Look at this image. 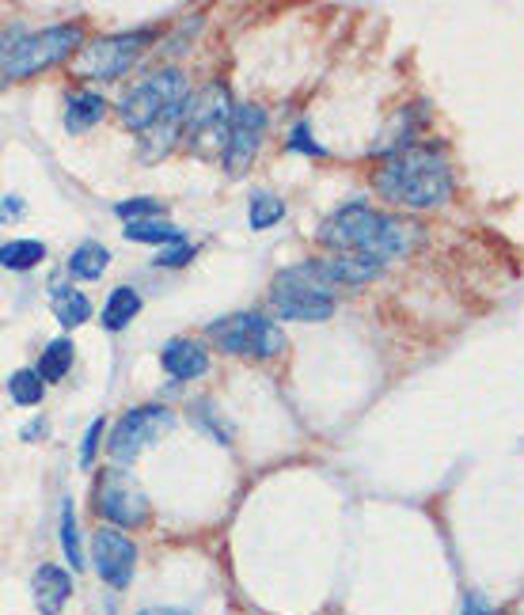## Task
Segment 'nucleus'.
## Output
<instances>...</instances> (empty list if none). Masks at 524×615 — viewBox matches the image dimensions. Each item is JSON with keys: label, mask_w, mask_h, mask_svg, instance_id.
<instances>
[{"label": "nucleus", "mask_w": 524, "mask_h": 615, "mask_svg": "<svg viewBox=\"0 0 524 615\" xmlns=\"http://www.w3.org/2000/svg\"><path fill=\"white\" fill-rule=\"evenodd\" d=\"M0 217H4V225L20 220V217H23V201L16 198V195H4V214H0Z\"/></svg>", "instance_id": "nucleus-30"}, {"label": "nucleus", "mask_w": 524, "mask_h": 615, "mask_svg": "<svg viewBox=\"0 0 524 615\" xmlns=\"http://www.w3.org/2000/svg\"><path fill=\"white\" fill-rule=\"evenodd\" d=\"M187 99H190L187 77H182L179 69H164L126 91L122 103H118V118H122V126H130V130L149 133L164 115H171V110L182 107Z\"/></svg>", "instance_id": "nucleus-6"}, {"label": "nucleus", "mask_w": 524, "mask_h": 615, "mask_svg": "<svg viewBox=\"0 0 524 615\" xmlns=\"http://www.w3.org/2000/svg\"><path fill=\"white\" fill-rule=\"evenodd\" d=\"M115 214L126 220V225H134V220H152L164 214V206L156 198H130V201H118Z\"/></svg>", "instance_id": "nucleus-26"}, {"label": "nucleus", "mask_w": 524, "mask_h": 615, "mask_svg": "<svg viewBox=\"0 0 524 615\" xmlns=\"http://www.w3.org/2000/svg\"><path fill=\"white\" fill-rule=\"evenodd\" d=\"M175 426V415L168 407H137L130 415H122L115 429H110V460L115 464H134L141 456V448H149L156 437H164Z\"/></svg>", "instance_id": "nucleus-9"}, {"label": "nucleus", "mask_w": 524, "mask_h": 615, "mask_svg": "<svg viewBox=\"0 0 524 615\" xmlns=\"http://www.w3.org/2000/svg\"><path fill=\"white\" fill-rule=\"evenodd\" d=\"M39 434H46V421H34V426H27V429H23V437H27V440L39 437Z\"/></svg>", "instance_id": "nucleus-33"}, {"label": "nucleus", "mask_w": 524, "mask_h": 615, "mask_svg": "<svg viewBox=\"0 0 524 615\" xmlns=\"http://www.w3.org/2000/svg\"><path fill=\"white\" fill-rule=\"evenodd\" d=\"M61 550H66L72 574L85 571V547H80V532H77V513H72V502H61Z\"/></svg>", "instance_id": "nucleus-24"}, {"label": "nucleus", "mask_w": 524, "mask_h": 615, "mask_svg": "<svg viewBox=\"0 0 524 615\" xmlns=\"http://www.w3.org/2000/svg\"><path fill=\"white\" fill-rule=\"evenodd\" d=\"M376 195L403 209H437L453 198V168L437 149H399L373 176Z\"/></svg>", "instance_id": "nucleus-2"}, {"label": "nucleus", "mask_w": 524, "mask_h": 615, "mask_svg": "<svg viewBox=\"0 0 524 615\" xmlns=\"http://www.w3.org/2000/svg\"><path fill=\"white\" fill-rule=\"evenodd\" d=\"M46 259V244L39 240H12L0 247V262H4V270H34Z\"/></svg>", "instance_id": "nucleus-22"}, {"label": "nucleus", "mask_w": 524, "mask_h": 615, "mask_svg": "<svg viewBox=\"0 0 524 615\" xmlns=\"http://www.w3.org/2000/svg\"><path fill=\"white\" fill-rule=\"evenodd\" d=\"M233 96H228L225 85H209L201 88L198 96H190V110H187V126H182V137L198 156H220L225 160L228 149V133H233Z\"/></svg>", "instance_id": "nucleus-5"}, {"label": "nucleus", "mask_w": 524, "mask_h": 615, "mask_svg": "<svg viewBox=\"0 0 524 615\" xmlns=\"http://www.w3.org/2000/svg\"><path fill=\"white\" fill-rule=\"evenodd\" d=\"M126 240L134 244H156V247H175V244H187V236H182V228L168 225V220H134V225H126Z\"/></svg>", "instance_id": "nucleus-19"}, {"label": "nucleus", "mask_w": 524, "mask_h": 615, "mask_svg": "<svg viewBox=\"0 0 524 615\" xmlns=\"http://www.w3.org/2000/svg\"><path fill=\"white\" fill-rule=\"evenodd\" d=\"M149 42H152V31H126V34H107V39L88 42L85 50L72 58V77H80V80L122 77Z\"/></svg>", "instance_id": "nucleus-8"}, {"label": "nucleus", "mask_w": 524, "mask_h": 615, "mask_svg": "<svg viewBox=\"0 0 524 615\" xmlns=\"http://www.w3.org/2000/svg\"><path fill=\"white\" fill-rule=\"evenodd\" d=\"M107 266H110V251L103 244L88 240L69 255L66 270H69V278H77V281H99L107 274Z\"/></svg>", "instance_id": "nucleus-17"}, {"label": "nucleus", "mask_w": 524, "mask_h": 615, "mask_svg": "<svg viewBox=\"0 0 524 615\" xmlns=\"http://www.w3.org/2000/svg\"><path fill=\"white\" fill-rule=\"evenodd\" d=\"M190 259H195V247L190 244H175V247H164L160 251V259H156V266H187Z\"/></svg>", "instance_id": "nucleus-28"}, {"label": "nucleus", "mask_w": 524, "mask_h": 615, "mask_svg": "<svg viewBox=\"0 0 524 615\" xmlns=\"http://www.w3.org/2000/svg\"><path fill=\"white\" fill-rule=\"evenodd\" d=\"M289 149H293V152H308V156H324V149H319L316 141H308V126H305V122L293 126V133H289Z\"/></svg>", "instance_id": "nucleus-29"}, {"label": "nucleus", "mask_w": 524, "mask_h": 615, "mask_svg": "<svg viewBox=\"0 0 524 615\" xmlns=\"http://www.w3.org/2000/svg\"><path fill=\"white\" fill-rule=\"evenodd\" d=\"M8 396H12L16 407H39L46 396V380L34 369H20L8 376Z\"/></svg>", "instance_id": "nucleus-23"}, {"label": "nucleus", "mask_w": 524, "mask_h": 615, "mask_svg": "<svg viewBox=\"0 0 524 615\" xmlns=\"http://www.w3.org/2000/svg\"><path fill=\"white\" fill-rule=\"evenodd\" d=\"M263 133H266V110L259 103L236 107L233 133H228V149H225L228 176H244V171L251 168L255 152H259V145H263Z\"/></svg>", "instance_id": "nucleus-12"}, {"label": "nucleus", "mask_w": 524, "mask_h": 615, "mask_svg": "<svg viewBox=\"0 0 524 615\" xmlns=\"http://www.w3.org/2000/svg\"><path fill=\"white\" fill-rule=\"evenodd\" d=\"M107 99L99 91H72L69 96V110H66V130L69 133H85L96 122H103L107 115Z\"/></svg>", "instance_id": "nucleus-16"}, {"label": "nucleus", "mask_w": 524, "mask_h": 615, "mask_svg": "<svg viewBox=\"0 0 524 615\" xmlns=\"http://www.w3.org/2000/svg\"><path fill=\"white\" fill-rule=\"evenodd\" d=\"M312 266H316V274L330 289L335 286H365V281H373L376 274L384 270V262L369 259V255H330V259H312Z\"/></svg>", "instance_id": "nucleus-13"}, {"label": "nucleus", "mask_w": 524, "mask_h": 615, "mask_svg": "<svg viewBox=\"0 0 524 615\" xmlns=\"http://www.w3.org/2000/svg\"><path fill=\"white\" fill-rule=\"evenodd\" d=\"M137 311H141V292L130 289V286H118L103 305V327L122 330L126 324H134Z\"/></svg>", "instance_id": "nucleus-20"}, {"label": "nucleus", "mask_w": 524, "mask_h": 615, "mask_svg": "<svg viewBox=\"0 0 524 615\" xmlns=\"http://www.w3.org/2000/svg\"><path fill=\"white\" fill-rule=\"evenodd\" d=\"M319 244L330 247L335 255H369L376 262H392L418 244V225L376 214V209L354 201V206L335 209L319 225Z\"/></svg>", "instance_id": "nucleus-1"}, {"label": "nucleus", "mask_w": 524, "mask_h": 615, "mask_svg": "<svg viewBox=\"0 0 524 615\" xmlns=\"http://www.w3.org/2000/svg\"><path fill=\"white\" fill-rule=\"evenodd\" d=\"M209 343L236 357H278L285 350L281 330L255 311H236V316L209 324Z\"/></svg>", "instance_id": "nucleus-7"}, {"label": "nucleus", "mask_w": 524, "mask_h": 615, "mask_svg": "<svg viewBox=\"0 0 524 615\" xmlns=\"http://www.w3.org/2000/svg\"><path fill=\"white\" fill-rule=\"evenodd\" d=\"M72 354H77V350H72L69 338H53V343L42 350V357H39V369H34V373H39L46 384L66 380V373L72 369Z\"/></svg>", "instance_id": "nucleus-21"}, {"label": "nucleus", "mask_w": 524, "mask_h": 615, "mask_svg": "<svg viewBox=\"0 0 524 615\" xmlns=\"http://www.w3.org/2000/svg\"><path fill=\"white\" fill-rule=\"evenodd\" d=\"M91 563L96 574L103 577L110 589H126L134 582V566H137V547L122 528H99L91 536Z\"/></svg>", "instance_id": "nucleus-11"}, {"label": "nucleus", "mask_w": 524, "mask_h": 615, "mask_svg": "<svg viewBox=\"0 0 524 615\" xmlns=\"http://www.w3.org/2000/svg\"><path fill=\"white\" fill-rule=\"evenodd\" d=\"M270 308L274 316L289 319V324H324V319L335 316V289L319 278L316 266L300 262L274 278Z\"/></svg>", "instance_id": "nucleus-4"}, {"label": "nucleus", "mask_w": 524, "mask_h": 615, "mask_svg": "<svg viewBox=\"0 0 524 615\" xmlns=\"http://www.w3.org/2000/svg\"><path fill=\"white\" fill-rule=\"evenodd\" d=\"M281 217H285V201L281 198H274V195H255L251 198V214H247V220H251L255 232L278 225Z\"/></svg>", "instance_id": "nucleus-25"}, {"label": "nucleus", "mask_w": 524, "mask_h": 615, "mask_svg": "<svg viewBox=\"0 0 524 615\" xmlns=\"http://www.w3.org/2000/svg\"><path fill=\"white\" fill-rule=\"evenodd\" d=\"M96 509L110 528H141L149 520V498L126 472H107L96 486Z\"/></svg>", "instance_id": "nucleus-10"}, {"label": "nucleus", "mask_w": 524, "mask_h": 615, "mask_svg": "<svg viewBox=\"0 0 524 615\" xmlns=\"http://www.w3.org/2000/svg\"><path fill=\"white\" fill-rule=\"evenodd\" d=\"M31 596H34V608L42 615H61V608H66L72 596V577L61 566L42 563L31 577Z\"/></svg>", "instance_id": "nucleus-15"}, {"label": "nucleus", "mask_w": 524, "mask_h": 615, "mask_svg": "<svg viewBox=\"0 0 524 615\" xmlns=\"http://www.w3.org/2000/svg\"><path fill=\"white\" fill-rule=\"evenodd\" d=\"M459 615H491V612H486V604L479 601V596H467V604H464V612Z\"/></svg>", "instance_id": "nucleus-31"}, {"label": "nucleus", "mask_w": 524, "mask_h": 615, "mask_svg": "<svg viewBox=\"0 0 524 615\" xmlns=\"http://www.w3.org/2000/svg\"><path fill=\"white\" fill-rule=\"evenodd\" d=\"M99 437H103V418H96L85 434V445H80V467H91L96 460V448H99Z\"/></svg>", "instance_id": "nucleus-27"}, {"label": "nucleus", "mask_w": 524, "mask_h": 615, "mask_svg": "<svg viewBox=\"0 0 524 615\" xmlns=\"http://www.w3.org/2000/svg\"><path fill=\"white\" fill-rule=\"evenodd\" d=\"M50 308H53V319H58L61 327H69V330L91 319V300L85 297V292L72 289V286H53Z\"/></svg>", "instance_id": "nucleus-18"}, {"label": "nucleus", "mask_w": 524, "mask_h": 615, "mask_svg": "<svg viewBox=\"0 0 524 615\" xmlns=\"http://www.w3.org/2000/svg\"><path fill=\"white\" fill-rule=\"evenodd\" d=\"M137 615H190V612H182V608H145Z\"/></svg>", "instance_id": "nucleus-32"}, {"label": "nucleus", "mask_w": 524, "mask_h": 615, "mask_svg": "<svg viewBox=\"0 0 524 615\" xmlns=\"http://www.w3.org/2000/svg\"><path fill=\"white\" fill-rule=\"evenodd\" d=\"M160 365L171 380H198L209 369V354L206 346L195 343V338H171L160 350Z\"/></svg>", "instance_id": "nucleus-14"}, {"label": "nucleus", "mask_w": 524, "mask_h": 615, "mask_svg": "<svg viewBox=\"0 0 524 615\" xmlns=\"http://www.w3.org/2000/svg\"><path fill=\"white\" fill-rule=\"evenodd\" d=\"M72 50H85V27L80 23H53L31 34H8L4 39V80H27L58 61L72 58Z\"/></svg>", "instance_id": "nucleus-3"}]
</instances>
